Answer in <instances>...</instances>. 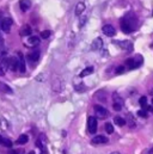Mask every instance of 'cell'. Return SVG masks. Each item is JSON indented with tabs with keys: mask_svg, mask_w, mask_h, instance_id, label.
Wrapping results in <instances>:
<instances>
[{
	"mask_svg": "<svg viewBox=\"0 0 153 154\" xmlns=\"http://www.w3.org/2000/svg\"><path fill=\"white\" fill-rule=\"evenodd\" d=\"M12 19L10 18V17H5V18H3V22H1V29L4 32H6V33H9L10 32V30H11V26H12Z\"/></svg>",
	"mask_w": 153,
	"mask_h": 154,
	"instance_id": "cell-4",
	"label": "cell"
},
{
	"mask_svg": "<svg viewBox=\"0 0 153 154\" xmlns=\"http://www.w3.org/2000/svg\"><path fill=\"white\" fill-rule=\"evenodd\" d=\"M10 63H11V57H3L0 60V77L5 75V73L10 68Z\"/></svg>",
	"mask_w": 153,
	"mask_h": 154,
	"instance_id": "cell-2",
	"label": "cell"
},
{
	"mask_svg": "<svg viewBox=\"0 0 153 154\" xmlns=\"http://www.w3.org/2000/svg\"><path fill=\"white\" fill-rule=\"evenodd\" d=\"M19 7L23 12H26L31 7V0H19Z\"/></svg>",
	"mask_w": 153,
	"mask_h": 154,
	"instance_id": "cell-10",
	"label": "cell"
},
{
	"mask_svg": "<svg viewBox=\"0 0 153 154\" xmlns=\"http://www.w3.org/2000/svg\"><path fill=\"white\" fill-rule=\"evenodd\" d=\"M114 103H120V104H122L123 105V100L121 99V97H118L117 96V93H114Z\"/></svg>",
	"mask_w": 153,
	"mask_h": 154,
	"instance_id": "cell-26",
	"label": "cell"
},
{
	"mask_svg": "<svg viewBox=\"0 0 153 154\" xmlns=\"http://www.w3.org/2000/svg\"><path fill=\"white\" fill-rule=\"evenodd\" d=\"M97 118L94 117V116H90L89 117V121H88V128H89V131L91 134H95L97 131Z\"/></svg>",
	"mask_w": 153,
	"mask_h": 154,
	"instance_id": "cell-5",
	"label": "cell"
},
{
	"mask_svg": "<svg viewBox=\"0 0 153 154\" xmlns=\"http://www.w3.org/2000/svg\"><path fill=\"white\" fill-rule=\"evenodd\" d=\"M38 59H39V51L36 50L34 53H31V54L28 55V61H30L31 65H34V62L38 61Z\"/></svg>",
	"mask_w": 153,
	"mask_h": 154,
	"instance_id": "cell-12",
	"label": "cell"
},
{
	"mask_svg": "<svg viewBox=\"0 0 153 154\" xmlns=\"http://www.w3.org/2000/svg\"><path fill=\"white\" fill-rule=\"evenodd\" d=\"M50 35H51V31H49V30H44V31L41 32L42 38H48V37H50Z\"/></svg>",
	"mask_w": 153,
	"mask_h": 154,
	"instance_id": "cell-24",
	"label": "cell"
},
{
	"mask_svg": "<svg viewBox=\"0 0 153 154\" xmlns=\"http://www.w3.org/2000/svg\"><path fill=\"white\" fill-rule=\"evenodd\" d=\"M139 103H140V105H141L142 108L146 110V104H147V98H146V97H141L140 99H139Z\"/></svg>",
	"mask_w": 153,
	"mask_h": 154,
	"instance_id": "cell-23",
	"label": "cell"
},
{
	"mask_svg": "<svg viewBox=\"0 0 153 154\" xmlns=\"http://www.w3.org/2000/svg\"><path fill=\"white\" fill-rule=\"evenodd\" d=\"M31 32H32V30H31V28H30L29 25H23L22 28H21V30H19L21 36H30Z\"/></svg>",
	"mask_w": 153,
	"mask_h": 154,
	"instance_id": "cell-14",
	"label": "cell"
},
{
	"mask_svg": "<svg viewBox=\"0 0 153 154\" xmlns=\"http://www.w3.org/2000/svg\"><path fill=\"white\" fill-rule=\"evenodd\" d=\"M150 93H151V95H152V96H153V89H152V90H151V92H150Z\"/></svg>",
	"mask_w": 153,
	"mask_h": 154,
	"instance_id": "cell-38",
	"label": "cell"
},
{
	"mask_svg": "<svg viewBox=\"0 0 153 154\" xmlns=\"http://www.w3.org/2000/svg\"><path fill=\"white\" fill-rule=\"evenodd\" d=\"M106 142H108V137H105L103 135H97L95 137H92V140H91L92 145H103Z\"/></svg>",
	"mask_w": 153,
	"mask_h": 154,
	"instance_id": "cell-7",
	"label": "cell"
},
{
	"mask_svg": "<svg viewBox=\"0 0 153 154\" xmlns=\"http://www.w3.org/2000/svg\"><path fill=\"white\" fill-rule=\"evenodd\" d=\"M148 110H150V111H152V112H153V106H148Z\"/></svg>",
	"mask_w": 153,
	"mask_h": 154,
	"instance_id": "cell-34",
	"label": "cell"
},
{
	"mask_svg": "<svg viewBox=\"0 0 153 154\" xmlns=\"http://www.w3.org/2000/svg\"><path fill=\"white\" fill-rule=\"evenodd\" d=\"M0 92H4V93H7V95H12L13 91L10 87L9 85H6L4 83H0Z\"/></svg>",
	"mask_w": 153,
	"mask_h": 154,
	"instance_id": "cell-15",
	"label": "cell"
},
{
	"mask_svg": "<svg viewBox=\"0 0 153 154\" xmlns=\"http://www.w3.org/2000/svg\"><path fill=\"white\" fill-rule=\"evenodd\" d=\"M112 108H114L115 111H120L122 109V104H120V103H114L112 104Z\"/></svg>",
	"mask_w": 153,
	"mask_h": 154,
	"instance_id": "cell-28",
	"label": "cell"
},
{
	"mask_svg": "<svg viewBox=\"0 0 153 154\" xmlns=\"http://www.w3.org/2000/svg\"><path fill=\"white\" fill-rule=\"evenodd\" d=\"M110 154H121V153H118V152H112V153H110Z\"/></svg>",
	"mask_w": 153,
	"mask_h": 154,
	"instance_id": "cell-35",
	"label": "cell"
},
{
	"mask_svg": "<svg viewBox=\"0 0 153 154\" xmlns=\"http://www.w3.org/2000/svg\"><path fill=\"white\" fill-rule=\"evenodd\" d=\"M103 47V41L102 38H96L91 44V50H101V48Z\"/></svg>",
	"mask_w": 153,
	"mask_h": 154,
	"instance_id": "cell-11",
	"label": "cell"
},
{
	"mask_svg": "<svg viewBox=\"0 0 153 154\" xmlns=\"http://www.w3.org/2000/svg\"><path fill=\"white\" fill-rule=\"evenodd\" d=\"M1 49H4V41H3L1 36H0V50H1Z\"/></svg>",
	"mask_w": 153,
	"mask_h": 154,
	"instance_id": "cell-31",
	"label": "cell"
},
{
	"mask_svg": "<svg viewBox=\"0 0 153 154\" xmlns=\"http://www.w3.org/2000/svg\"><path fill=\"white\" fill-rule=\"evenodd\" d=\"M28 154H35V152H34V151H31V152H29Z\"/></svg>",
	"mask_w": 153,
	"mask_h": 154,
	"instance_id": "cell-37",
	"label": "cell"
},
{
	"mask_svg": "<svg viewBox=\"0 0 153 154\" xmlns=\"http://www.w3.org/2000/svg\"><path fill=\"white\" fill-rule=\"evenodd\" d=\"M92 73H94V68H92V67H86L84 71H82V73L79 74V77H80V78H84V77H88V75L92 74Z\"/></svg>",
	"mask_w": 153,
	"mask_h": 154,
	"instance_id": "cell-18",
	"label": "cell"
},
{
	"mask_svg": "<svg viewBox=\"0 0 153 154\" xmlns=\"http://www.w3.org/2000/svg\"><path fill=\"white\" fill-rule=\"evenodd\" d=\"M123 71H124V68H123V67H118V68H117V71H116V73H117V74H122V73H123Z\"/></svg>",
	"mask_w": 153,
	"mask_h": 154,
	"instance_id": "cell-30",
	"label": "cell"
},
{
	"mask_svg": "<svg viewBox=\"0 0 153 154\" xmlns=\"http://www.w3.org/2000/svg\"><path fill=\"white\" fill-rule=\"evenodd\" d=\"M9 154H24L23 149H11L9 152Z\"/></svg>",
	"mask_w": 153,
	"mask_h": 154,
	"instance_id": "cell-29",
	"label": "cell"
},
{
	"mask_svg": "<svg viewBox=\"0 0 153 154\" xmlns=\"http://www.w3.org/2000/svg\"><path fill=\"white\" fill-rule=\"evenodd\" d=\"M138 116L139 117H142V118H146V117H147V112H146L145 109H141V110L138 111Z\"/></svg>",
	"mask_w": 153,
	"mask_h": 154,
	"instance_id": "cell-25",
	"label": "cell"
},
{
	"mask_svg": "<svg viewBox=\"0 0 153 154\" xmlns=\"http://www.w3.org/2000/svg\"><path fill=\"white\" fill-rule=\"evenodd\" d=\"M3 139H4V137H3L1 135H0V143H1V141H3Z\"/></svg>",
	"mask_w": 153,
	"mask_h": 154,
	"instance_id": "cell-36",
	"label": "cell"
},
{
	"mask_svg": "<svg viewBox=\"0 0 153 154\" xmlns=\"http://www.w3.org/2000/svg\"><path fill=\"white\" fill-rule=\"evenodd\" d=\"M10 68L13 71V72H17L19 71V65H18V57L15 59V57H11V63H10Z\"/></svg>",
	"mask_w": 153,
	"mask_h": 154,
	"instance_id": "cell-16",
	"label": "cell"
},
{
	"mask_svg": "<svg viewBox=\"0 0 153 154\" xmlns=\"http://www.w3.org/2000/svg\"><path fill=\"white\" fill-rule=\"evenodd\" d=\"M1 145L6 146V147H12V142L10 141V140H7V139H3V141H1Z\"/></svg>",
	"mask_w": 153,
	"mask_h": 154,
	"instance_id": "cell-27",
	"label": "cell"
},
{
	"mask_svg": "<svg viewBox=\"0 0 153 154\" xmlns=\"http://www.w3.org/2000/svg\"><path fill=\"white\" fill-rule=\"evenodd\" d=\"M3 13H1V11H0V28H1V22H3Z\"/></svg>",
	"mask_w": 153,
	"mask_h": 154,
	"instance_id": "cell-32",
	"label": "cell"
},
{
	"mask_svg": "<svg viewBox=\"0 0 153 154\" xmlns=\"http://www.w3.org/2000/svg\"><path fill=\"white\" fill-rule=\"evenodd\" d=\"M104 128H105V131L108 133V134H112V133H114V127H112V124L110 122H106L105 125H104Z\"/></svg>",
	"mask_w": 153,
	"mask_h": 154,
	"instance_id": "cell-22",
	"label": "cell"
},
{
	"mask_svg": "<svg viewBox=\"0 0 153 154\" xmlns=\"http://www.w3.org/2000/svg\"><path fill=\"white\" fill-rule=\"evenodd\" d=\"M152 47H153V44H152Z\"/></svg>",
	"mask_w": 153,
	"mask_h": 154,
	"instance_id": "cell-40",
	"label": "cell"
},
{
	"mask_svg": "<svg viewBox=\"0 0 153 154\" xmlns=\"http://www.w3.org/2000/svg\"><path fill=\"white\" fill-rule=\"evenodd\" d=\"M147 154H153V148H151V149L147 152Z\"/></svg>",
	"mask_w": 153,
	"mask_h": 154,
	"instance_id": "cell-33",
	"label": "cell"
},
{
	"mask_svg": "<svg viewBox=\"0 0 153 154\" xmlns=\"http://www.w3.org/2000/svg\"><path fill=\"white\" fill-rule=\"evenodd\" d=\"M28 141H29V137H28V136H26V135H21V136L17 139L16 142H17L18 145H25Z\"/></svg>",
	"mask_w": 153,
	"mask_h": 154,
	"instance_id": "cell-20",
	"label": "cell"
},
{
	"mask_svg": "<svg viewBox=\"0 0 153 154\" xmlns=\"http://www.w3.org/2000/svg\"><path fill=\"white\" fill-rule=\"evenodd\" d=\"M142 63V61L140 60V61H135L134 59H127L126 60V65H127V67L129 69H134V68H136V67H139Z\"/></svg>",
	"mask_w": 153,
	"mask_h": 154,
	"instance_id": "cell-8",
	"label": "cell"
},
{
	"mask_svg": "<svg viewBox=\"0 0 153 154\" xmlns=\"http://www.w3.org/2000/svg\"><path fill=\"white\" fill-rule=\"evenodd\" d=\"M102 31L104 32V35L109 36V37H112V36H115V35H116V30H115V28H114L112 25H110V24L104 25L103 28H102Z\"/></svg>",
	"mask_w": 153,
	"mask_h": 154,
	"instance_id": "cell-6",
	"label": "cell"
},
{
	"mask_svg": "<svg viewBox=\"0 0 153 154\" xmlns=\"http://www.w3.org/2000/svg\"><path fill=\"white\" fill-rule=\"evenodd\" d=\"M138 26V19L134 15H129L124 16L122 19H121V29L124 33H130L133 32Z\"/></svg>",
	"mask_w": 153,
	"mask_h": 154,
	"instance_id": "cell-1",
	"label": "cell"
},
{
	"mask_svg": "<svg viewBox=\"0 0 153 154\" xmlns=\"http://www.w3.org/2000/svg\"><path fill=\"white\" fill-rule=\"evenodd\" d=\"M152 104H153V99H152Z\"/></svg>",
	"mask_w": 153,
	"mask_h": 154,
	"instance_id": "cell-39",
	"label": "cell"
},
{
	"mask_svg": "<svg viewBox=\"0 0 153 154\" xmlns=\"http://www.w3.org/2000/svg\"><path fill=\"white\" fill-rule=\"evenodd\" d=\"M28 44H29L30 47L38 45V44H39V37H37V36H31V37H29Z\"/></svg>",
	"mask_w": 153,
	"mask_h": 154,
	"instance_id": "cell-17",
	"label": "cell"
},
{
	"mask_svg": "<svg viewBox=\"0 0 153 154\" xmlns=\"http://www.w3.org/2000/svg\"><path fill=\"white\" fill-rule=\"evenodd\" d=\"M17 56H18V65H19V72L24 73L25 72V61H24V56L21 51L17 53Z\"/></svg>",
	"mask_w": 153,
	"mask_h": 154,
	"instance_id": "cell-9",
	"label": "cell"
},
{
	"mask_svg": "<svg viewBox=\"0 0 153 154\" xmlns=\"http://www.w3.org/2000/svg\"><path fill=\"white\" fill-rule=\"evenodd\" d=\"M94 109H95V112H96L97 117H99V118H105V117H108V116H109V111L106 110L104 106L95 105V106H94Z\"/></svg>",
	"mask_w": 153,
	"mask_h": 154,
	"instance_id": "cell-3",
	"label": "cell"
},
{
	"mask_svg": "<svg viewBox=\"0 0 153 154\" xmlns=\"http://www.w3.org/2000/svg\"><path fill=\"white\" fill-rule=\"evenodd\" d=\"M84 10H85V4L84 3H79L77 5V7H75V15L77 16H80L82 13L84 12Z\"/></svg>",
	"mask_w": 153,
	"mask_h": 154,
	"instance_id": "cell-19",
	"label": "cell"
},
{
	"mask_svg": "<svg viewBox=\"0 0 153 154\" xmlns=\"http://www.w3.org/2000/svg\"><path fill=\"white\" fill-rule=\"evenodd\" d=\"M114 121H115V123H116L117 125H120V127H123V125L126 124V119H124L123 117H120V116H116V117L114 118Z\"/></svg>",
	"mask_w": 153,
	"mask_h": 154,
	"instance_id": "cell-21",
	"label": "cell"
},
{
	"mask_svg": "<svg viewBox=\"0 0 153 154\" xmlns=\"http://www.w3.org/2000/svg\"><path fill=\"white\" fill-rule=\"evenodd\" d=\"M116 44L120 45V47H121L122 49H124V50H132V49H133V44H132L129 41H122V42L116 41Z\"/></svg>",
	"mask_w": 153,
	"mask_h": 154,
	"instance_id": "cell-13",
	"label": "cell"
}]
</instances>
